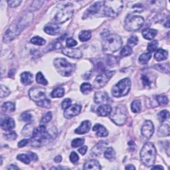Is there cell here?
<instances>
[{"label": "cell", "instance_id": "b9f144b4", "mask_svg": "<svg viewBox=\"0 0 170 170\" xmlns=\"http://www.w3.org/2000/svg\"><path fill=\"white\" fill-rule=\"evenodd\" d=\"M36 81L37 83L46 86L48 85V82L45 79V78L43 76V75L41 73V72H38V73L36 75Z\"/></svg>", "mask_w": 170, "mask_h": 170}, {"label": "cell", "instance_id": "f907efd6", "mask_svg": "<svg viewBox=\"0 0 170 170\" xmlns=\"http://www.w3.org/2000/svg\"><path fill=\"white\" fill-rule=\"evenodd\" d=\"M138 38L136 35L131 36L128 40V46H130V47L136 45L138 44Z\"/></svg>", "mask_w": 170, "mask_h": 170}, {"label": "cell", "instance_id": "44dd1931", "mask_svg": "<svg viewBox=\"0 0 170 170\" xmlns=\"http://www.w3.org/2000/svg\"><path fill=\"white\" fill-rule=\"evenodd\" d=\"M91 127V123L89 120L83 121L79 128H76L75 132L77 134H83L89 132Z\"/></svg>", "mask_w": 170, "mask_h": 170}, {"label": "cell", "instance_id": "3957f363", "mask_svg": "<svg viewBox=\"0 0 170 170\" xmlns=\"http://www.w3.org/2000/svg\"><path fill=\"white\" fill-rule=\"evenodd\" d=\"M31 138L30 144H31V145L33 146L39 147L43 144L48 142L52 138V136L48 132L45 125H40L34 130Z\"/></svg>", "mask_w": 170, "mask_h": 170}, {"label": "cell", "instance_id": "be15d7a7", "mask_svg": "<svg viewBox=\"0 0 170 170\" xmlns=\"http://www.w3.org/2000/svg\"><path fill=\"white\" fill-rule=\"evenodd\" d=\"M125 169H135L136 168L133 166V165H132V164H129V165H128L127 166H126Z\"/></svg>", "mask_w": 170, "mask_h": 170}, {"label": "cell", "instance_id": "7402d4cb", "mask_svg": "<svg viewBox=\"0 0 170 170\" xmlns=\"http://www.w3.org/2000/svg\"><path fill=\"white\" fill-rule=\"evenodd\" d=\"M44 31L46 33L48 34V35H56L60 33L61 29L59 26L55 25V24L50 23L45 27Z\"/></svg>", "mask_w": 170, "mask_h": 170}, {"label": "cell", "instance_id": "8fae6325", "mask_svg": "<svg viewBox=\"0 0 170 170\" xmlns=\"http://www.w3.org/2000/svg\"><path fill=\"white\" fill-rule=\"evenodd\" d=\"M114 74L115 71H107L99 75L96 78L93 82V86L94 88L96 89L103 88L107 84V82L114 76Z\"/></svg>", "mask_w": 170, "mask_h": 170}, {"label": "cell", "instance_id": "91938a15", "mask_svg": "<svg viewBox=\"0 0 170 170\" xmlns=\"http://www.w3.org/2000/svg\"><path fill=\"white\" fill-rule=\"evenodd\" d=\"M87 149H88V148H87V146H83V147L80 148V149H79V152L80 154L85 155L87 152Z\"/></svg>", "mask_w": 170, "mask_h": 170}, {"label": "cell", "instance_id": "ac0fdd59", "mask_svg": "<svg viewBox=\"0 0 170 170\" xmlns=\"http://www.w3.org/2000/svg\"><path fill=\"white\" fill-rule=\"evenodd\" d=\"M16 124L14 120L9 116H6L4 118H2L1 120V128L2 130L7 131L11 130L15 128Z\"/></svg>", "mask_w": 170, "mask_h": 170}, {"label": "cell", "instance_id": "f5cc1de1", "mask_svg": "<svg viewBox=\"0 0 170 170\" xmlns=\"http://www.w3.org/2000/svg\"><path fill=\"white\" fill-rule=\"evenodd\" d=\"M142 81L145 87H149V88L150 86H151V81H150L149 78L145 75H143L142 76Z\"/></svg>", "mask_w": 170, "mask_h": 170}, {"label": "cell", "instance_id": "603a6c76", "mask_svg": "<svg viewBox=\"0 0 170 170\" xmlns=\"http://www.w3.org/2000/svg\"><path fill=\"white\" fill-rule=\"evenodd\" d=\"M93 131L96 132V135L99 137H106L108 134V130L103 125L96 124L93 128Z\"/></svg>", "mask_w": 170, "mask_h": 170}, {"label": "cell", "instance_id": "52a82bcc", "mask_svg": "<svg viewBox=\"0 0 170 170\" xmlns=\"http://www.w3.org/2000/svg\"><path fill=\"white\" fill-rule=\"evenodd\" d=\"M53 65L57 72L63 76H69L75 69V65L62 58L55 59L53 61Z\"/></svg>", "mask_w": 170, "mask_h": 170}, {"label": "cell", "instance_id": "484cf974", "mask_svg": "<svg viewBox=\"0 0 170 170\" xmlns=\"http://www.w3.org/2000/svg\"><path fill=\"white\" fill-rule=\"evenodd\" d=\"M21 82L23 85H29L33 82V75L29 72H24L21 75Z\"/></svg>", "mask_w": 170, "mask_h": 170}, {"label": "cell", "instance_id": "e7e4bbea", "mask_svg": "<svg viewBox=\"0 0 170 170\" xmlns=\"http://www.w3.org/2000/svg\"><path fill=\"white\" fill-rule=\"evenodd\" d=\"M152 169H163L164 168H163L162 166H153V167L152 168Z\"/></svg>", "mask_w": 170, "mask_h": 170}, {"label": "cell", "instance_id": "8d00e7d4", "mask_svg": "<svg viewBox=\"0 0 170 170\" xmlns=\"http://www.w3.org/2000/svg\"><path fill=\"white\" fill-rule=\"evenodd\" d=\"M152 57V55L151 53L148 52V53H144L143 54H142L140 55V57H139V62L141 63V64L145 65L148 63V62L150 60Z\"/></svg>", "mask_w": 170, "mask_h": 170}, {"label": "cell", "instance_id": "bcb514c9", "mask_svg": "<svg viewBox=\"0 0 170 170\" xmlns=\"http://www.w3.org/2000/svg\"><path fill=\"white\" fill-rule=\"evenodd\" d=\"M169 116V113L168 110H162L158 114V118L160 122H164L165 120L168 119Z\"/></svg>", "mask_w": 170, "mask_h": 170}, {"label": "cell", "instance_id": "2e32d148", "mask_svg": "<svg viewBox=\"0 0 170 170\" xmlns=\"http://www.w3.org/2000/svg\"><path fill=\"white\" fill-rule=\"evenodd\" d=\"M62 54L69 57L72 59H79L82 57V52L79 48H64L62 50Z\"/></svg>", "mask_w": 170, "mask_h": 170}, {"label": "cell", "instance_id": "cb8c5ba5", "mask_svg": "<svg viewBox=\"0 0 170 170\" xmlns=\"http://www.w3.org/2000/svg\"><path fill=\"white\" fill-rule=\"evenodd\" d=\"M112 112L111 106L108 104H103L100 106L96 110V113L100 116H107L110 114Z\"/></svg>", "mask_w": 170, "mask_h": 170}, {"label": "cell", "instance_id": "7a4b0ae2", "mask_svg": "<svg viewBox=\"0 0 170 170\" xmlns=\"http://www.w3.org/2000/svg\"><path fill=\"white\" fill-rule=\"evenodd\" d=\"M103 49L104 53L107 55L118 51L122 45V40L121 37L116 34H106L103 36Z\"/></svg>", "mask_w": 170, "mask_h": 170}, {"label": "cell", "instance_id": "ba28073f", "mask_svg": "<svg viewBox=\"0 0 170 170\" xmlns=\"http://www.w3.org/2000/svg\"><path fill=\"white\" fill-rule=\"evenodd\" d=\"M131 89V80L128 78L120 80L112 89V94L116 98L127 95Z\"/></svg>", "mask_w": 170, "mask_h": 170}, {"label": "cell", "instance_id": "ab89813d", "mask_svg": "<svg viewBox=\"0 0 170 170\" xmlns=\"http://www.w3.org/2000/svg\"><path fill=\"white\" fill-rule=\"evenodd\" d=\"M92 89H93V86L90 84L88 83V82H85L82 83L80 86V91L84 94H86L91 92Z\"/></svg>", "mask_w": 170, "mask_h": 170}, {"label": "cell", "instance_id": "6f0895ef", "mask_svg": "<svg viewBox=\"0 0 170 170\" xmlns=\"http://www.w3.org/2000/svg\"><path fill=\"white\" fill-rule=\"evenodd\" d=\"M22 3L21 1L19 0H11V1H8L7 3L11 7H16L19 6V5Z\"/></svg>", "mask_w": 170, "mask_h": 170}, {"label": "cell", "instance_id": "277c9868", "mask_svg": "<svg viewBox=\"0 0 170 170\" xmlns=\"http://www.w3.org/2000/svg\"><path fill=\"white\" fill-rule=\"evenodd\" d=\"M140 158L142 163L147 167H151L154 164L156 158V149L151 142L145 143L140 152Z\"/></svg>", "mask_w": 170, "mask_h": 170}, {"label": "cell", "instance_id": "ee69618b", "mask_svg": "<svg viewBox=\"0 0 170 170\" xmlns=\"http://www.w3.org/2000/svg\"><path fill=\"white\" fill-rule=\"evenodd\" d=\"M5 138L7 140L11 141V140H16L17 138V134L16 133V132H14V131H7V132L3 134Z\"/></svg>", "mask_w": 170, "mask_h": 170}, {"label": "cell", "instance_id": "d6986e66", "mask_svg": "<svg viewBox=\"0 0 170 170\" xmlns=\"http://www.w3.org/2000/svg\"><path fill=\"white\" fill-rule=\"evenodd\" d=\"M103 3V2H96L93 5H92L91 6H90L88 9H86V11L84 13V17L83 18H86L90 16L94 15V14L97 13L99 10L102 7V4Z\"/></svg>", "mask_w": 170, "mask_h": 170}, {"label": "cell", "instance_id": "816d5d0a", "mask_svg": "<svg viewBox=\"0 0 170 170\" xmlns=\"http://www.w3.org/2000/svg\"><path fill=\"white\" fill-rule=\"evenodd\" d=\"M0 91H1L2 98H3V97H7L11 93L10 90H9V89L7 88V87L3 86V85H1V90Z\"/></svg>", "mask_w": 170, "mask_h": 170}, {"label": "cell", "instance_id": "9a60e30c", "mask_svg": "<svg viewBox=\"0 0 170 170\" xmlns=\"http://www.w3.org/2000/svg\"><path fill=\"white\" fill-rule=\"evenodd\" d=\"M81 106L79 104H74L67 108L64 113V116L66 118H71L79 115L81 111Z\"/></svg>", "mask_w": 170, "mask_h": 170}, {"label": "cell", "instance_id": "11a10c76", "mask_svg": "<svg viewBox=\"0 0 170 170\" xmlns=\"http://www.w3.org/2000/svg\"><path fill=\"white\" fill-rule=\"evenodd\" d=\"M72 103V101L70 99H65L62 102V108L66 110L67 108H68L69 107H70Z\"/></svg>", "mask_w": 170, "mask_h": 170}, {"label": "cell", "instance_id": "e575fe53", "mask_svg": "<svg viewBox=\"0 0 170 170\" xmlns=\"http://www.w3.org/2000/svg\"><path fill=\"white\" fill-rule=\"evenodd\" d=\"M158 105L159 106H166L168 104V99L166 96L164 95H158L155 97Z\"/></svg>", "mask_w": 170, "mask_h": 170}, {"label": "cell", "instance_id": "ffe728a7", "mask_svg": "<svg viewBox=\"0 0 170 170\" xmlns=\"http://www.w3.org/2000/svg\"><path fill=\"white\" fill-rule=\"evenodd\" d=\"M94 100L96 104H105L109 100V96L106 92H97L94 94Z\"/></svg>", "mask_w": 170, "mask_h": 170}, {"label": "cell", "instance_id": "83f0119b", "mask_svg": "<svg viewBox=\"0 0 170 170\" xmlns=\"http://www.w3.org/2000/svg\"><path fill=\"white\" fill-rule=\"evenodd\" d=\"M170 134L169 126L167 124H163L159 126L158 130V135L160 137L169 136Z\"/></svg>", "mask_w": 170, "mask_h": 170}, {"label": "cell", "instance_id": "94428289", "mask_svg": "<svg viewBox=\"0 0 170 170\" xmlns=\"http://www.w3.org/2000/svg\"><path fill=\"white\" fill-rule=\"evenodd\" d=\"M19 168L17 166H16V165H14V164H11V165H10V166H8L7 168V169H9V170H12V169H19Z\"/></svg>", "mask_w": 170, "mask_h": 170}, {"label": "cell", "instance_id": "4fadbf2b", "mask_svg": "<svg viewBox=\"0 0 170 170\" xmlns=\"http://www.w3.org/2000/svg\"><path fill=\"white\" fill-rule=\"evenodd\" d=\"M141 132H142L143 136L146 139L151 138L154 132V126L152 121H145L142 126V129H141Z\"/></svg>", "mask_w": 170, "mask_h": 170}, {"label": "cell", "instance_id": "836d02e7", "mask_svg": "<svg viewBox=\"0 0 170 170\" xmlns=\"http://www.w3.org/2000/svg\"><path fill=\"white\" fill-rule=\"evenodd\" d=\"M154 68H155V69L161 71L163 72H165V73L169 74V63H166V64H158L154 66Z\"/></svg>", "mask_w": 170, "mask_h": 170}, {"label": "cell", "instance_id": "f546056e", "mask_svg": "<svg viewBox=\"0 0 170 170\" xmlns=\"http://www.w3.org/2000/svg\"><path fill=\"white\" fill-rule=\"evenodd\" d=\"M34 130L35 129L33 128V126L31 124H27L26 126H24V128H23L21 133L25 137H32V136L33 134Z\"/></svg>", "mask_w": 170, "mask_h": 170}, {"label": "cell", "instance_id": "30bf717a", "mask_svg": "<svg viewBox=\"0 0 170 170\" xmlns=\"http://www.w3.org/2000/svg\"><path fill=\"white\" fill-rule=\"evenodd\" d=\"M144 23V19L138 16H128L124 22V28L126 31H136L142 27Z\"/></svg>", "mask_w": 170, "mask_h": 170}, {"label": "cell", "instance_id": "5bb4252c", "mask_svg": "<svg viewBox=\"0 0 170 170\" xmlns=\"http://www.w3.org/2000/svg\"><path fill=\"white\" fill-rule=\"evenodd\" d=\"M108 142L106 141H100L97 143L93 148L90 151V155L93 157H98L103 153L104 149H106V146L108 145Z\"/></svg>", "mask_w": 170, "mask_h": 170}, {"label": "cell", "instance_id": "1f68e13d", "mask_svg": "<svg viewBox=\"0 0 170 170\" xmlns=\"http://www.w3.org/2000/svg\"><path fill=\"white\" fill-rule=\"evenodd\" d=\"M104 157L109 161H113L116 158V153L113 148H108L104 151Z\"/></svg>", "mask_w": 170, "mask_h": 170}, {"label": "cell", "instance_id": "c3c4849f", "mask_svg": "<svg viewBox=\"0 0 170 170\" xmlns=\"http://www.w3.org/2000/svg\"><path fill=\"white\" fill-rule=\"evenodd\" d=\"M158 46V41H152L151 43H149L148 45L147 50L148 51L149 53H153L157 49Z\"/></svg>", "mask_w": 170, "mask_h": 170}, {"label": "cell", "instance_id": "9c48e42d", "mask_svg": "<svg viewBox=\"0 0 170 170\" xmlns=\"http://www.w3.org/2000/svg\"><path fill=\"white\" fill-rule=\"evenodd\" d=\"M128 118V110L124 105L116 106L110 113V119L114 123L118 126H122Z\"/></svg>", "mask_w": 170, "mask_h": 170}, {"label": "cell", "instance_id": "e0dca14e", "mask_svg": "<svg viewBox=\"0 0 170 170\" xmlns=\"http://www.w3.org/2000/svg\"><path fill=\"white\" fill-rule=\"evenodd\" d=\"M17 159L24 163L29 164L31 161H37L38 160V156L35 153L29 152L28 154L18 155Z\"/></svg>", "mask_w": 170, "mask_h": 170}, {"label": "cell", "instance_id": "4dcf8cb0", "mask_svg": "<svg viewBox=\"0 0 170 170\" xmlns=\"http://www.w3.org/2000/svg\"><path fill=\"white\" fill-rule=\"evenodd\" d=\"M2 110L4 113H13L16 110L15 104L11 102L5 103L2 106Z\"/></svg>", "mask_w": 170, "mask_h": 170}, {"label": "cell", "instance_id": "680465c9", "mask_svg": "<svg viewBox=\"0 0 170 170\" xmlns=\"http://www.w3.org/2000/svg\"><path fill=\"white\" fill-rule=\"evenodd\" d=\"M30 140H27V139L23 140L20 141V142L18 143V147L19 148L25 147V146H26V145H27L29 144H30Z\"/></svg>", "mask_w": 170, "mask_h": 170}, {"label": "cell", "instance_id": "7dc6e473", "mask_svg": "<svg viewBox=\"0 0 170 170\" xmlns=\"http://www.w3.org/2000/svg\"><path fill=\"white\" fill-rule=\"evenodd\" d=\"M85 143L84 138H76L72 141L71 145L72 148H78L83 145Z\"/></svg>", "mask_w": 170, "mask_h": 170}, {"label": "cell", "instance_id": "74e56055", "mask_svg": "<svg viewBox=\"0 0 170 170\" xmlns=\"http://www.w3.org/2000/svg\"><path fill=\"white\" fill-rule=\"evenodd\" d=\"M30 42L33 43V44L38 45V46H43L46 43V41L44 39H43L41 37H39V36H35L33 37L30 40Z\"/></svg>", "mask_w": 170, "mask_h": 170}, {"label": "cell", "instance_id": "d6a6232c", "mask_svg": "<svg viewBox=\"0 0 170 170\" xmlns=\"http://www.w3.org/2000/svg\"><path fill=\"white\" fill-rule=\"evenodd\" d=\"M65 94V89L62 87H57L53 90L51 96L53 98H61Z\"/></svg>", "mask_w": 170, "mask_h": 170}, {"label": "cell", "instance_id": "681fc988", "mask_svg": "<svg viewBox=\"0 0 170 170\" xmlns=\"http://www.w3.org/2000/svg\"><path fill=\"white\" fill-rule=\"evenodd\" d=\"M44 2V1H34L31 4V9L34 11L38 10V9H39L42 7Z\"/></svg>", "mask_w": 170, "mask_h": 170}, {"label": "cell", "instance_id": "8992f818", "mask_svg": "<svg viewBox=\"0 0 170 170\" xmlns=\"http://www.w3.org/2000/svg\"><path fill=\"white\" fill-rule=\"evenodd\" d=\"M124 3L122 1H105L103 2V11L106 16L115 17L122 11Z\"/></svg>", "mask_w": 170, "mask_h": 170}, {"label": "cell", "instance_id": "03108f58", "mask_svg": "<svg viewBox=\"0 0 170 170\" xmlns=\"http://www.w3.org/2000/svg\"><path fill=\"white\" fill-rule=\"evenodd\" d=\"M164 26L166 27H169V19H168V20L166 21V23L164 24Z\"/></svg>", "mask_w": 170, "mask_h": 170}, {"label": "cell", "instance_id": "5b68a950", "mask_svg": "<svg viewBox=\"0 0 170 170\" xmlns=\"http://www.w3.org/2000/svg\"><path fill=\"white\" fill-rule=\"evenodd\" d=\"M29 96L40 107L47 108L51 107V100L47 98L44 90L40 88H32L29 91Z\"/></svg>", "mask_w": 170, "mask_h": 170}, {"label": "cell", "instance_id": "d590c367", "mask_svg": "<svg viewBox=\"0 0 170 170\" xmlns=\"http://www.w3.org/2000/svg\"><path fill=\"white\" fill-rule=\"evenodd\" d=\"M141 108H142V105L139 100H135L131 104V110L134 113H138L140 112Z\"/></svg>", "mask_w": 170, "mask_h": 170}, {"label": "cell", "instance_id": "4316f807", "mask_svg": "<svg viewBox=\"0 0 170 170\" xmlns=\"http://www.w3.org/2000/svg\"><path fill=\"white\" fill-rule=\"evenodd\" d=\"M101 166L97 160L93 159L85 163L84 169H101Z\"/></svg>", "mask_w": 170, "mask_h": 170}, {"label": "cell", "instance_id": "f6af8a7d", "mask_svg": "<svg viewBox=\"0 0 170 170\" xmlns=\"http://www.w3.org/2000/svg\"><path fill=\"white\" fill-rule=\"evenodd\" d=\"M52 119V114L51 112H48L43 116L41 120V125H45L48 123Z\"/></svg>", "mask_w": 170, "mask_h": 170}, {"label": "cell", "instance_id": "7bdbcfd3", "mask_svg": "<svg viewBox=\"0 0 170 170\" xmlns=\"http://www.w3.org/2000/svg\"><path fill=\"white\" fill-rule=\"evenodd\" d=\"M21 119L23 121H24V122H26L27 123L31 122L33 120V116L31 113H29V112H25V113H23L21 115Z\"/></svg>", "mask_w": 170, "mask_h": 170}, {"label": "cell", "instance_id": "6da1fadb", "mask_svg": "<svg viewBox=\"0 0 170 170\" xmlns=\"http://www.w3.org/2000/svg\"><path fill=\"white\" fill-rule=\"evenodd\" d=\"M33 17V14L31 11L23 14L17 21L14 22L7 29L3 35V41L5 43H9L15 39L19 35V34L32 23Z\"/></svg>", "mask_w": 170, "mask_h": 170}, {"label": "cell", "instance_id": "7c38bea8", "mask_svg": "<svg viewBox=\"0 0 170 170\" xmlns=\"http://www.w3.org/2000/svg\"><path fill=\"white\" fill-rule=\"evenodd\" d=\"M73 15V10L69 7V5L65 6V8L59 11L55 16V21L57 23H63L69 20Z\"/></svg>", "mask_w": 170, "mask_h": 170}, {"label": "cell", "instance_id": "db71d44e", "mask_svg": "<svg viewBox=\"0 0 170 170\" xmlns=\"http://www.w3.org/2000/svg\"><path fill=\"white\" fill-rule=\"evenodd\" d=\"M77 45V42L72 38H68L66 41V45L68 48L73 47Z\"/></svg>", "mask_w": 170, "mask_h": 170}, {"label": "cell", "instance_id": "f35d334b", "mask_svg": "<svg viewBox=\"0 0 170 170\" xmlns=\"http://www.w3.org/2000/svg\"><path fill=\"white\" fill-rule=\"evenodd\" d=\"M91 37L92 34L91 32L89 31H82L79 34V39L82 42L89 41V39H90Z\"/></svg>", "mask_w": 170, "mask_h": 170}, {"label": "cell", "instance_id": "d4e9b609", "mask_svg": "<svg viewBox=\"0 0 170 170\" xmlns=\"http://www.w3.org/2000/svg\"><path fill=\"white\" fill-rule=\"evenodd\" d=\"M168 57V53L167 51L163 49V48H159V49L155 52L154 55L155 59L157 61H163L167 59Z\"/></svg>", "mask_w": 170, "mask_h": 170}, {"label": "cell", "instance_id": "f1b7e54d", "mask_svg": "<svg viewBox=\"0 0 170 170\" xmlns=\"http://www.w3.org/2000/svg\"><path fill=\"white\" fill-rule=\"evenodd\" d=\"M157 31L154 29H147L142 32V35L147 40H152L156 36Z\"/></svg>", "mask_w": 170, "mask_h": 170}, {"label": "cell", "instance_id": "6125c7cd", "mask_svg": "<svg viewBox=\"0 0 170 170\" xmlns=\"http://www.w3.org/2000/svg\"><path fill=\"white\" fill-rule=\"evenodd\" d=\"M62 161V157L61 155H57L55 158V162L56 163H60Z\"/></svg>", "mask_w": 170, "mask_h": 170}, {"label": "cell", "instance_id": "60d3db41", "mask_svg": "<svg viewBox=\"0 0 170 170\" xmlns=\"http://www.w3.org/2000/svg\"><path fill=\"white\" fill-rule=\"evenodd\" d=\"M132 52H133L132 48H131L130 46L126 45V46H124L122 48V50H121L120 55H121V57H128V56H130V55H132Z\"/></svg>", "mask_w": 170, "mask_h": 170}, {"label": "cell", "instance_id": "9f6ffc18", "mask_svg": "<svg viewBox=\"0 0 170 170\" xmlns=\"http://www.w3.org/2000/svg\"><path fill=\"white\" fill-rule=\"evenodd\" d=\"M79 157L76 153H75V152H71V154H70V160L72 163H76L78 161H79Z\"/></svg>", "mask_w": 170, "mask_h": 170}]
</instances>
